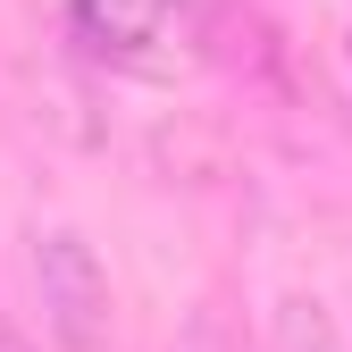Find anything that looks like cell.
<instances>
[{
    "label": "cell",
    "mask_w": 352,
    "mask_h": 352,
    "mask_svg": "<svg viewBox=\"0 0 352 352\" xmlns=\"http://www.w3.org/2000/svg\"><path fill=\"white\" fill-rule=\"evenodd\" d=\"M34 285H42V319H51L59 352H109L118 302H109V277L76 227H51L34 243Z\"/></svg>",
    "instance_id": "cell-1"
},
{
    "label": "cell",
    "mask_w": 352,
    "mask_h": 352,
    "mask_svg": "<svg viewBox=\"0 0 352 352\" xmlns=\"http://www.w3.org/2000/svg\"><path fill=\"white\" fill-rule=\"evenodd\" d=\"M67 25L93 42V51L135 59L143 42H160V25H168V0H67Z\"/></svg>",
    "instance_id": "cell-2"
},
{
    "label": "cell",
    "mask_w": 352,
    "mask_h": 352,
    "mask_svg": "<svg viewBox=\"0 0 352 352\" xmlns=\"http://www.w3.org/2000/svg\"><path fill=\"white\" fill-rule=\"evenodd\" d=\"M285 344L294 352H336V327H327L319 302H285Z\"/></svg>",
    "instance_id": "cell-3"
},
{
    "label": "cell",
    "mask_w": 352,
    "mask_h": 352,
    "mask_svg": "<svg viewBox=\"0 0 352 352\" xmlns=\"http://www.w3.org/2000/svg\"><path fill=\"white\" fill-rule=\"evenodd\" d=\"M176 352H227V336H218V327H210V319H201V327H193V336H185V344H176Z\"/></svg>",
    "instance_id": "cell-4"
},
{
    "label": "cell",
    "mask_w": 352,
    "mask_h": 352,
    "mask_svg": "<svg viewBox=\"0 0 352 352\" xmlns=\"http://www.w3.org/2000/svg\"><path fill=\"white\" fill-rule=\"evenodd\" d=\"M0 352H34V344H25V336H17V327H0Z\"/></svg>",
    "instance_id": "cell-5"
}]
</instances>
